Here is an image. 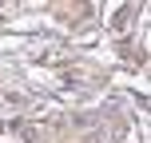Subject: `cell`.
Returning a JSON list of instances; mask_svg holds the SVG:
<instances>
[]
</instances>
